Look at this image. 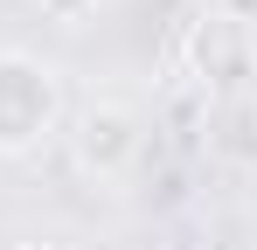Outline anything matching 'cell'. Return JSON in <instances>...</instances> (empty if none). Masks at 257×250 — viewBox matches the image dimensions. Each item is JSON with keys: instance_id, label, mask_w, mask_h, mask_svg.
<instances>
[{"instance_id": "cell-5", "label": "cell", "mask_w": 257, "mask_h": 250, "mask_svg": "<svg viewBox=\"0 0 257 250\" xmlns=\"http://www.w3.org/2000/svg\"><path fill=\"white\" fill-rule=\"evenodd\" d=\"M7 250H70L63 236H28V243H7Z\"/></svg>"}, {"instance_id": "cell-3", "label": "cell", "mask_w": 257, "mask_h": 250, "mask_svg": "<svg viewBox=\"0 0 257 250\" xmlns=\"http://www.w3.org/2000/svg\"><path fill=\"white\" fill-rule=\"evenodd\" d=\"M188 56H195L202 83H236V77L257 70V35H250L243 14L209 7V14H195V28H188Z\"/></svg>"}, {"instance_id": "cell-2", "label": "cell", "mask_w": 257, "mask_h": 250, "mask_svg": "<svg viewBox=\"0 0 257 250\" xmlns=\"http://www.w3.org/2000/svg\"><path fill=\"white\" fill-rule=\"evenodd\" d=\"M70 153L90 181H125L132 167L146 160V118L125 97H90L70 118Z\"/></svg>"}, {"instance_id": "cell-1", "label": "cell", "mask_w": 257, "mask_h": 250, "mask_svg": "<svg viewBox=\"0 0 257 250\" xmlns=\"http://www.w3.org/2000/svg\"><path fill=\"white\" fill-rule=\"evenodd\" d=\"M63 132V70L35 49H0V160L42 153Z\"/></svg>"}, {"instance_id": "cell-4", "label": "cell", "mask_w": 257, "mask_h": 250, "mask_svg": "<svg viewBox=\"0 0 257 250\" xmlns=\"http://www.w3.org/2000/svg\"><path fill=\"white\" fill-rule=\"evenodd\" d=\"M35 7H42L49 21H63V28H70V21H84V14L97 7V0H35Z\"/></svg>"}]
</instances>
